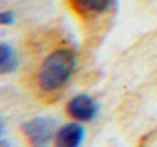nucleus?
<instances>
[{"label":"nucleus","mask_w":157,"mask_h":147,"mask_svg":"<svg viewBox=\"0 0 157 147\" xmlns=\"http://www.w3.org/2000/svg\"><path fill=\"white\" fill-rule=\"evenodd\" d=\"M67 112H69V116L77 122H90L92 118L96 116L98 106L88 94H77L69 100Z\"/></svg>","instance_id":"nucleus-3"},{"label":"nucleus","mask_w":157,"mask_h":147,"mask_svg":"<svg viewBox=\"0 0 157 147\" xmlns=\"http://www.w3.org/2000/svg\"><path fill=\"white\" fill-rule=\"evenodd\" d=\"M75 6L85 14H104L112 6V0H75Z\"/></svg>","instance_id":"nucleus-6"},{"label":"nucleus","mask_w":157,"mask_h":147,"mask_svg":"<svg viewBox=\"0 0 157 147\" xmlns=\"http://www.w3.org/2000/svg\"><path fill=\"white\" fill-rule=\"evenodd\" d=\"M75 65H77V57H75V51H71V49L61 47V49H55L53 53H49L43 59L37 73L39 88L45 92L61 88L71 78Z\"/></svg>","instance_id":"nucleus-1"},{"label":"nucleus","mask_w":157,"mask_h":147,"mask_svg":"<svg viewBox=\"0 0 157 147\" xmlns=\"http://www.w3.org/2000/svg\"><path fill=\"white\" fill-rule=\"evenodd\" d=\"M22 131L32 147H49L51 139L57 135V122L53 118H32L22 124Z\"/></svg>","instance_id":"nucleus-2"},{"label":"nucleus","mask_w":157,"mask_h":147,"mask_svg":"<svg viewBox=\"0 0 157 147\" xmlns=\"http://www.w3.org/2000/svg\"><path fill=\"white\" fill-rule=\"evenodd\" d=\"M18 67V57L14 47L6 41H0V75H8V73L16 71Z\"/></svg>","instance_id":"nucleus-5"},{"label":"nucleus","mask_w":157,"mask_h":147,"mask_svg":"<svg viewBox=\"0 0 157 147\" xmlns=\"http://www.w3.org/2000/svg\"><path fill=\"white\" fill-rule=\"evenodd\" d=\"M82 139H85V127L78 122H71L57 130L55 147H81Z\"/></svg>","instance_id":"nucleus-4"},{"label":"nucleus","mask_w":157,"mask_h":147,"mask_svg":"<svg viewBox=\"0 0 157 147\" xmlns=\"http://www.w3.org/2000/svg\"><path fill=\"white\" fill-rule=\"evenodd\" d=\"M0 147H12V145H10V141H8V139L0 137Z\"/></svg>","instance_id":"nucleus-9"},{"label":"nucleus","mask_w":157,"mask_h":147,"mask_svg":"<svg viewBox=\"0 0 157 147\" xmlns=\"http://www.w3.org/2000/svg\"><path fill=\"white\" fill-rule=\"evenodd\" d=\"M14 20H16V16H14L12 10L0 12V24H2V26H10V24H14Z\"/></svg>","instance_id":"nucleus-7"},{"label":"nucleus","mask_w":157,"mask_h":147,"mask_svg":"<svg viewBox=\"0 0 157 147\" xmlns=\"http://www.w3.org/2000/svg\"><path fill=\"white\" fill-rule=\"evenodd\" d=\"M4 131H6V122H4V118L0 116V135H2Z\"/></svg>","instance_id":"nucleus-8"}]
</instances>
